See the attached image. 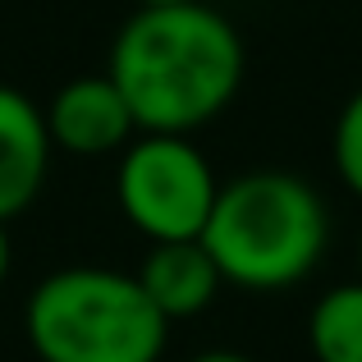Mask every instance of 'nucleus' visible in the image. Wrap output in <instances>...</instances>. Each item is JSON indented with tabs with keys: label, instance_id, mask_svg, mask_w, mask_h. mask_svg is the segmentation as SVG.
Here are the masks:
<instances>
[{
	"label": "nucleus",
	"instance_id": "2",
	"mask_svg": "<svg viewBox=\"0 0 362 362\" xmlns=\"http://www.w3.org/2000/svg\"><path fill=\"white\" fill-rule=\"evenodd\" d=\"M202 247L225 284L247 293H280L321 266L330 247V211L303 175L247 170L221 184Z\"/></svg>",
	"mask_w": 362,
	"mask_h": 362
},
{
	"label": "nucleus",
	"instance_id": "8",
	"mask_svg": "<svg viewBox=\"0 0 362 362\" xmlns=\"http://www.w3.org/2000/svg\"><path fill=\"white\" fill-rule=\"evenodd\" d=\"M308 349L317 362H362V280L330 284L312 303Z\"/></svg>",
	"mask_w": 362,
	"mask_h": 362
},
{
	"label": "nucleus",
	"instance_id": "13",
	"mask_svg": "<svg viewBox=\"0 0 362 362\" xmlns=\"http://www.w3.org/2000/svg\"><path fill=\"white\" fill-rule=\"evenodd\" d=\"M358 280H362V239H358Z\"/></svg>",
	"mask_w": 362,
	"mask_h": 362
},
{
	"label": "nucleus",
	"instance_id": "7",
	"mask_svg": "<svg viewBox=\"0 0 362 362\" xmlns=\"http://www.w3.org/2000/svg\"><path fill=\"white\" fill-rule=\"evenodd\" d=\"M138 284L151 298V308L165 321L202 317L225 289V275L216 271L202 239L188 243H147V257L138 262Z\"/></svg>",
	"mask_w": 362,
	"mask_h": 362
},
{
	"label": "nucleus",
	"instance_id": "12",
	"mask_svg": "<svg viewBox=\"0 0 362 362\" xmlns=\"http://www.w3.org/2000/svg\"><path fill=\"white\" fill-rule=\"evenodd\" d=\"M138 9H160V5H197V0H133Z\"/></svg>",
	"mask_w": 362,
	"mask_h": 362
},
{
	"label": "nucleus",
	"instance_id": "6",
	"mask_svg": "<svg viewBox=\"0 0 362 362\" xmlns=\"http://www.w3.org/2000/svg\"><path fill=\"white\" fill-rule=\"evenodd\" d=\"M51 133L46 110L28 92L0 83V225L23 216L42 197L51 175Z\"/></svg>",
	"mask_w": 362,
	"mask_h": 362
},
{
	"label": "nucleus",
	"instance_id": "5",
	"mask_svg": "<svg viewBox=\"0 0 362 362\" xmlns=\"http://www.w3.org/2000/svg\"><path fill=\"white\" fill-rule=\"evenodd\" d=\"M42 110L51 147L78 160L119 156L138 138V119H133L124 92L110 83V74H78V78L60 83Z\"/></svg>",
	"mask_w": 362,
	"mask_h": 362
},
{
	"label": "nucleus",
	"instance_id": "11",
	"mask_svg": "<svg viewBox=\"0 0 362 362\" xmlns=\"http://www.w3.org/2000/svg\"><path fill=\"white\" fill-rule=\"evenodd\" d=\"M188 362H257L247 354H234V349H206V354H193Z\"/></svg>",
	"mask_w": 362,
	"mask_h": 362
},
{
	"label": "nucleus",
	"instance_id": "9",
	"mask_svg": "<svg viewBox=\"0 0 362 362\" xmlns=\"http://www.w3.org/2000/svg\"><path fill=\"white\" fill-rule=\"evenodd\" d=\"M330 160H335L339 184L362 202V88L349 92V101L335 115V129H330Z\"/></svg>",
	"mask_w": 362,
	"mask_h": 362
},
{
	"label": "nucleus",
	"instance_id": "1",
	"mask_svg": "<svg viewBox=\"0 0 362 362\" xmlns=\"http://www.w3.org/2000/svg\"><path fill=\"white\" fill-rule=\"evenodd\" d=\"M106 74L129 101L138 133L193 138L234 106L247 51L239 28L206 0L133 9L110 42Z\"/></svg>",
	"mask_w": 362,
	"mask_h": 362
},
{
	"label": "nucleus",
	"instance_id": "3",
	"mask_svg": "<svg viewBox=\"0 0 362 362\" xmlns=\"http://www.w3.org/2000/svg\"><path fill=\"white\" fill-rule=\"evenodd\" d=\"M23 339L37 362H160L170 321L151 308L138 275L78 262L33 284Z\"/></svg>",
	"mask_w": 362,
	"mask_h": 362
},
{
	"label": "nucleus",
	"instance_id": "4",
	"mask_svg": "<svg viewBox=\"0 0 362 362\" xmlns=\"http://www.w3.org/2000/svg\"><path fill=\"white\" fill-rule=\"evenodd\" d=\"M221 179L206 151L179 133H138L119 151L115 202L119 216L147 243H188L202 239Z\"/></svg>",
	"mask_w": 362,
	"mask_h": 362
},
{
	"label": "nucleus",
	"instance_id": "10",
	"mask_svg": "<svg viewBox=\"0 0 362 362\" xmlns=\"http://www.w3.org/2000/svg\"><path fill=\"white\" fill-rule=\"evenodd\" d=\"M9 266H14V243H9V225H0V289L9 280Z\"/></svg>",
	"mask_w": 362,
	"mask_h": 362
}]
</instances>
